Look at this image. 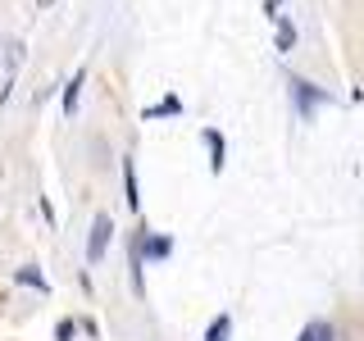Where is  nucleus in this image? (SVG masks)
I'll return each instance as SVG.
<instances>
[{
	"instance_id": "ddd939ff",
	"label": "nucleus",
	"mask_w": 364,
	"mask_h": 341,
	"mask_svg": "<svg viewBox=\"0 0 364 341\" xmlns=\"http://www.w3.org/2000/svg\"><path fill=\"white\" fill-rule=\"evenodd\" d=\"M37 5H41V9H50V5H55V0H37Z\"/></svg>"
},
{
	"instance_id": "39448f33",
	"label": "nucleus",
	"mask_w": 364,
	"mask_h": 341,
	"mask_svg": "<svg viewBox=\"0 0 364 341\" xmlns=\"http://www.w3.org/2000/svg\"><path fill=\"white\" fill-rule=\"evenodd\" d=\"M205 146H210V168L223 173V132L219 128H205Z\"/></svg>"
},
{
	"instance_id": "20e7f679",
	"label": "nucleus",
	"mask_w": 364,
	"mask_h": 341,
	"mask_svg": "<svg viewBox=\"0 0 364 341\" xmlns=\"http://www.w3.org/2000/svg\"><path fill=\"white\" fill-rule=\"evenodd\" d=\"M296 341H337V328L328 323V318H314V323L301 328V337H296Z\"/></svg>"
},
{
	"instance_id": "1a4fd4ad",
	"label": "nucleus",
	"mask_w": 364,
	"mask_h": 341,
	"mask_svg": "<svg viewBox=\"0 0 364 341\" xmlns=\"http://www.w3.org/2000/svg\"><path fill=\"white\" fill-rule=\"evenodd\" d=\"M228 332H232V318H228V314H219L210 328H205V341H228Z\"/></svg>"
},
{
	"instance_id": "0eeeda50",
	"label": "nucleus",
	"mask_w": 364,
	"mask_h": 341,
	"mask_svg": "<svg viewBox=\"0 0 364 341\" xmlns=\"http://www.w3.org/2000/svg\"><path fill=\"white\" fill-rule=\"evenodd\" d=\"M141 255L146 259H168V255H173V242H168V237H146Z\"/></svg>"
},
{
	"instance_id": "9d476101",
	"label": "nucleus",
	"mask_w": 364,
	"mask_h": 341,
	"mask_svg": "<svg viewBox=\"0 0 364 341\" xmlns=\"http://www.w3.org/2000/svg\"><path fill=\"white\" fill-rule=\"evenodd\" d=\"M178 109H182V100H178V96H164L159 105L146 109V119H159V114H178Z\"/></svg>"
},
{
	"instance_id": "9b49d317",
	"label": "nucleus",
	"mask_w": 364,
	"mask_h": 341,
	"mask_svg": "<svg viewBox=\"0 0 364 341\" xmlns=\"http://www.w3.org/2000/svg\"><path fill=\"white\" fill-rule=\"evenodd\" d=\"M18 282H28V287H37V291H46V278L37 269H18Z\"/></svg>"
},
{
	"instance_id": "f8f14e48",
	"label": "nucleus",
	"mask_w": 364,
	"mask_h": 341,
	"mask_svg": "<svg viewBox=\"0 0 364 341\" xmlns=\"http://www.w3.org/2000/svg\"><path fill=\"white\" fill-rule=\"evenodd\" d=\"M73 332H77V323H73V318H64V323L55 328V337H60V341H68V337H73Z\"/></svg>"
},
{
	"instance_id": "f257e3e1",
	"label": "nucleus",
	"mask_w": 364,
	"mask_h": 341,
	"mask_svg": "<svg viewBox=\"0 0 364 341\" xmlns=\"http://www.w3.org/2000/svg\"><path fill=\"white\" fill-rule=\"evenodd\" d=\"M109 237H114V219H109L105 210H100L96 219H91V237H87V259H91V264H100V259H105Z\"/></svg>"
},
{
	"instance_id": "423d86ee",
	"label": "nucleus",
	"mask_w": 364,
	"mask_h": 341,
	"mask_svg": "<svg viewBox=\"0 0 364 341\" xmlns=\"http://www.w3.org/2000/svg\"><path fill=\"white\" fill-rule=\"evenodd\" d=\"M273 45H278V55H287L291 45H296V23L287 14H278V41H273Z\"/></svg>"
},
{
	"instance_id": "6e6552de",
	"label": "nucleus",
	"mask_w": 364,
	"mask_h": 341,
	"mask_svg": "<svg viewBox=\"0 0 364 341\" xmlns=\"http://www.w3.org/2000/svg\"><path fill=\"white\" fill-rule=\"evenodd\" d=\"M123 200H128V210L141 205V196H136V168H132V159L123 164Z\"/></svg>"
},
{
	"instance_id": "7ed1b4c3",
	"label": "nucleus",
	"mask_w": 364,
	"mask_h": 341,
	"mask_svg": "<svg viewBox=\"0 0 364 341\" xmlns=\"http://www.w3.org/2000/svg\"><path fill=\"white\" fill-rule=\"evenodd\" d=\"M82 87H87V73L77 68V73L68 77V87H64V114H68V119L77 114V100H82Z\"/></svg>"
},
{
	"instance_id": "f03ea898",
	"label": "nucleus",
	"mask_w": 364,
	"mask_h": 341,
	"mask_svg": "<svg viewBox=\"0 0 364 341\" xmlns=\"http://www.w3.org/2000/svg\"><path fill=\"white\" fill-rule=\"evenodd\" d=\"M291 91H296V105H301L305 119H310L318 105H328V91H314L310 82H301V77H291Z\"/></svg>"
}]
</instances>
